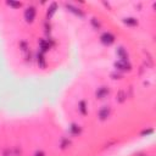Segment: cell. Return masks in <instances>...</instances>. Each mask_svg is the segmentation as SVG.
Masks as SVG:
<instances>
[{
	"instance_id": "obj_1",
	"label": "cell",
	"mask_w": 156,
	"mask_h": 156,
	"mask_svg": "<svg viewBox=\"0 0 156 156\" xmlns=\"http://www.w3.org/2000/svg\"><path fill=\"white\" fill-rule=\"evenodd\" d=\"M36 15H37V10H36V8H33V6H30L25 11V19H26V21L28 22V23H32V22L34 21Z\"/></svg>"
},
{
	"instance_id": "obj_2",
	"label": "cell",
	"mask_w": 156,
	"mask_h": 156,
	"mask_svg": "<svg viewBox=\"0 0 156 156\" xmlns=\"http://www.w3.org/2000/svg\"><path fill=\"white\" fill-rule=\"evenodd\" d=\"M115 67L118 71H129L131 70V63L128 62V60H118L115 63Z\"/></svg>"
},
{
	"instance_id": "obj_3",
	"label": "cell",
	"mask_w": 156,
	"mask_h": 156,
	"mask_svg": "<svg viewBox=\"0 0 156 156\" xmlns=\"http://www.w3.org/2000/svg\"><path fill=\"white\" fill-rule=\"evenodd\" d=\"M101 39V43L102 44H105V45H111L113 42H115V36L111 33H109V32H105L102 34V36L100 37Z\"/></svg>"
},
{
	"instance_id": "obj_4",
	"label": "cell",
	"mask_w": 156,
	"mask_h": 156,
	"mask_svg": "<svg viewBox=\"0 0 156 156\" xmlns=\"http://www.w3.org/2000/svg\"><path fill=\"white\" fill-rule=\"evenodd\" d=\"M110 113H111V109L110 106H102L100 110H99V113H98V116L101 121H105L107 120V117L110 116Z\"/></svg>"
},
{
	"instance_id": "obj_5",
	"label": "cell",
	"mask_w": 156,
	"mask_h": 156,
	"mask_svg": "<svg viewBox=\"0 0 156 156\" xmlns=\"http://www.w3.org/2000/svg\"><path fill=\"white\" fill-rule=\"evenodd\" d=\"M109 94H110V89L106 88V87H101V88L98 89L96 93H95V95H96L98 99H105V98H106Z\"/></svg>"
},
{
	"instance_id": "obj_6",
	"label": "cell",
	"mask_w": 156,
	"mask_h": 156,
	"mask_svg": "<svg viewBox=\"0 0 156 156\" xmlns=\"http://www.w3.org/2000/svg\"><path fill=\"white\" fill-rule=\"evenodd\" d=\"M66 8L68 9V11H71V12H73L74 15H77L79 17H83L84 16V12H82L79 9H77L76 6H73L72 4H66Z\"/></svg>"
},
{
	"instance_id": "obj_7",
	"label": "cell",
	"mask_w": 156,
	"mask_h": 156,
	"mask_svg": "<svg viewBox=\"0 0 156 156\" xmlns=\"http://www.w3.org/2000/svg\"><path fill=\"white\" fill-rule=\"evenodd\" d=\"M117 55L120 57V60H127L128 59V55H127V51L123 48H118L117 49Z\"/></svg>"
},
{
	"instance_id": "obj_8",
	"label": "cell",
	"mask_w": 156,
	"mask_h": 156,
	"mask_svg": "<svg viewBox=\"0 0 156 156\" xmlns=\"http://www.w3.org/2000/svg\"><path fill=\"white\" fill-rule=\"evenodd\" d=\"M70 132H71L72 135H78L79 133H80V127L77 126V124H72L70 127Z\"/></svg>"
},
{
	"instance_id": "obj_9",
	"label": "cell",
	"mask_w": 156,
	"mask_h": 156,
	"mask_svg": "<svg viewBox=\"0 0 156 156\" xmlns=\"http://www.w3.org/2000/svg\"><path fill=\"white\" fill-rule=\"evenodd\" d=\"M78 109H79V111L82 115H87V112H88V110H87V104L83 100L78 104Z\"/></svg>"
},
{
	"instance_id": "obj_10",
	"label": "cell",
	"mask_w": 156,
	"mask_h": 156,
	"mask_svg": "<svg viewBox=\"0 0 156 156\" xmlns=\"http://www.w3.org/2000/svg\"><path fill=\"white\" fill-rule=\"evenodd\" d=\"M56 9H57V4H56V3H53V4L50 5V8H49V10H48V17H49V19L56 12Z\"/></svg>"
},
{
	"instance_id": "obj_11",
	"label": "cell",
	"mask_w": 156,
	"mask_h": 156,
	"mask_svg": "<svg viewBox=\"0 0 156 156\" xmlns=\"http://www.w3.org/2000/svg\"><path fill=\"white\" fill-rule=\"evenodd\" d=\"M39 44H40V49H42L43 53H45V51H48L50 49V45H49V43L47 42V40H40Z\"/></svg>"
},
{
	"instance_id": "obj_12",
	"label": "cell",
	"mask_w": 156,
	"mask_h": 156,
	"mask_svg": "<svg viewBox=\"0 0 156 156\" xmlns=\"http://www.w3.org/2000/svg\"><path fill=\"white\" fill-rule=\"evenodd\" d=\"M126 98H127V95H126L124 91L123 90H120L118 94H117V101L118 102H124L126 101Z\"/></svg>"
},
{
	"instance_id": "obj_13",
	"label": "cell",
	"mask_w": 156,
	"mask_h": 156,
	"mask_svg": "<svg viewBox=\"0 0 156 156\" xmlns=\"http://www.w3.org/2000/svg\"><path fill=\"white\" fill-rule=\"evenodd\" d=\"M124 23L128 25V26H137L138 25V21L135 19H133V17H129V19H126L124 20Z\"/></svg>"
},
{
	"instance_id": "obj_14",
	"label": "cell",
	"mask_w": 156,
	"mask_h": 156,
	"mask_svg": "<svg viewBox=\"0 0 156 156\" xmlns=\"http://www.w3.org/2000/svg\"><path fill=\"white\" fill-rule=\"evenodd\" d=\"M38 63L42 67H44L45 66V61H44V57H43V55H38Z\"/></svg>"
},
{
	"instance_id": "obj_15",
	"label": "cell",
	"mask_w": 156,
	"mask_h": 156,
	"mask_svg": "<svg viewBox=\"0 0 156 156\" xmlns=\"http://www.w3.org/2000/svg\"><path fill=\"white\" fill-rule=\"evenodd\" d=\"M8 5L12 8H21V3H14V1H8Z\"/></svg>"
},
{
	"instance_id": "obj_16",
	"label": "cell",
	"mask_w": 156,
	"mask_h": 156,
	"mask_svg": "<svg viewBox=\"0 0 156 156\" xmlns=\"http://www.w3.org/2000/svg\"><path fill=\"white\" fill-rule=\"evenodd\" d=\"M91 23H93V26L96 28V30H98V28H100V23H99V22H96V19L91 20Z\"/></svg>"
},
{
	"instance_id": "obj_17",
	"label": "cell",
	"mask_w": 156,
	"mask_h": 156,
	"mask_svg": "<svg viewBox=\"0 0 156 156\" xmlns=\"http://www.w3.org/2000/svg\"><path fill=\"white\" fill-rule=\"evenodd\" d=\"M70 144H71L70 140H63L62 144H61V148H62V149H65V148H67L68 145H70Z\"/></svg>"
},
{
	"instance_id": "obj_18",
	"label": "cell",
	"mask_w": 156,
	"mask_h": 156,
	"mask_svg": "<svg viewBox=\"0 0 156 156\" xmlns=\"http://www.w3.org/2000/svg\"><path fill=\"white\" fill-rule=\"evenodd\" d=\"M34 156H45V154H44V151H42V150H38V151L34 154Z\"/></svg>"
}]
</instances>
